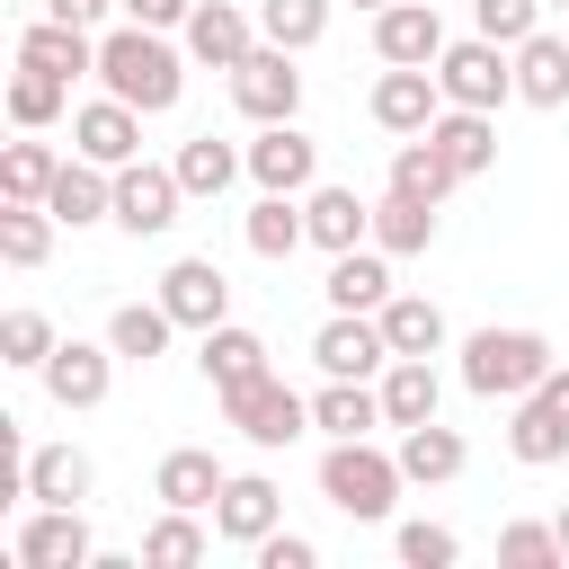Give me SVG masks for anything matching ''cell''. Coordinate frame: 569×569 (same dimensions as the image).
I'll list each match as a JSON object with an SVG mask.
<instances>
[{"label":"cell","mask_w":569,"mask_h":569,"mask_svg":"<svg viewBox=\"0 0 569 569\" xmlns=\"http://www.w3.org/2000/svg\"><path fill=\"white\" fill-rule=\"evenodd\" d=\"M98 80H107V98H124V107H142V116H169L178 107V89H187V62H178V44L160 36V27H107L98 36Z\"/></svg>","instance_id":"6da1fadb"},{"label":"cell","mask_w":569,"mask_h":569,"mask_svg":"<svg viewBox=\"0 0 569 569\" xmlns=\"http://www.w3.org/2000/svg\"><path fill=\"white\" fill-rule=\"evenodd\" d=\"M400 489H409L400 453H382L373 436H329V453H320V498H329L338 516L382 525V516L400 507Z\"/></svg>","instance_id":"7a4b0ae2"},{"label":"cell","mask_w":569,"mask_h":569,"mask_svg":"<svg viewBox=\"0 0 569 569\" xmlns=\"http://www.w3.org/2000/svg\"><path fill=\"white\" fill-rule=\"evenodd\" d=\"M542 373H551L542 329H471L462 338V391H480V400H525Z\"/></svg>","instance_id":"3957f363"},{"label":"cell","mask_w":569,"mask_h":569,"mask_svg":"<svg viewBox=\"0 0 569 569\" xmlns=\"http://www.w3.org/2000/svg\"><path fill=\"white\" fill-rule=\"evenodd\" d=\"M436 89H445V107H489V116H498V107L516 98V53L471 27L462 44L436 53Z\"/></svg>","instance_id":"277c9868"},{"label":"cell","mask_w":569,"mask_h":569,"mask_svg":"<svg viewBox=\"0 0 569 569\" xmlns=\"http://www.w3.org/2000/svg\"><path fill=\"white\" fill-rule=\"evenodd\" d=\"M222 418L249 436V445H293V436H311V400L293 391V382H276V373H258V382H231L222 391Z\"/></svg>","instance_id":"5b68a950"},{"label":"cell","mask_w":569,"mask_h":569,"mask_svg":"<svg viewBox=\"0 0 569 569\" xmlns=\"http://www.w3.org/2000/svg\"><path fill=\"white\" fill-rule=\"evenodd\" d=\"M507 453H516V462H533V471L569 453V373H560V365H551V373H542V382H533V391L516 400V427H507Z\"/></svg>","instance_id":"8992f818"},{"label":"cell","mask_w":569,"mask_h":569,"mask_svg":"<svg viewBox=\"0 0 569 569\" xmlns=\"http://www.w3.org/2000/svg\"><path fill=\"white\" fill-rule=\"evenodd\" d=\"M231 107H240L249 124H293V107H302V71H293V53H284V44H258V53L231 71Z\"/></svg>","instance_id":"52a82bcc"},{"label":"cell","mask_w":569,"mask_h":569,"mask_svg":"<svg viewBox=\"0 0 569 569\" xmlns=\"http://www.w3.org/2000/svg\"><path fill=\"white\" fill-rule=\"evenodd\" d=\"M311 365H320V373H347V382H382L391 338H382V320H373V311H329V320H320V338H311Z\"/></svg>","instance_id":"ba28073f"},{"label":"cell","mask_w":569,"mask_h":569,"mask_svg":"<svg viewBox=\"0 0 569 569\" xmlns=\"http://www.w3.org/2000/svg\"><path fill=\"white\" fill-rule=\"evenodd\" d=\"M436 116H445V89H436V71H427V62H382V80H373V124L409 142V133H427Z\"/></svg>","instance_id":"9c48e42d"},{"label":"cell","mask_w":569,"mask_h":569,"mask_svg":"<svg viewBox=\"0 0 569 569\" xmlns=\"http://www.w3.org/2000/svg\"><path fill=\"white\" fill-rule=\"evenodd\" d=\"M249 178H258L267 196H311V187H320V142H311L302 124H258Z\"/></svg>","instance_id":"30bf717a"},{"label":"cell","mask_w":569,"mask_h":569,"mask_svg":"<svg viewBox=\"0 0 569 569\" xmlns=\"http://www.w3.org/2000/svg\"><path fill=\"white\" fill-rule=\"evenodd\" d=\"M178 204H187L178 169H151V160H124V169H116V222H124L133 240H160V231L178 222Z\"/></svg>","instance_id":"8fae6325"},{"label":"cell","mask_w":569,"mask_h":569,"mask_svg":"<svg viewBox=\"0 0 569 569\" xmlns=\"http://www.w3.org/2000/svg\"><path fill=\"white\" fill-rule=\"evenodd\" d=\"M71 151L98 160V169L142 160V107H124V98H89V107L71 116Z\"/></svg>","instance_id":"7c38bea8"},{"label":"cell","mask_w":569,"mask_h":569,"mask_svg":"<svg viewBox=\"0 0 569 569\" xmlns=\"http://www.w3.org/2000/svg\"><path fill=\"white\" fill-rule=\"evenodd\" d=\"M160 302H169V320L178 329H213V320H231V276L213 267V258H178L169 276H160Z\"/></svg>","instance_id":"4fadbf2b"},{"label":"cell","mask_w":569,"mask_h":569,"mask_svg":"<svg viewBox=\"0 0 569 569\" xmlns=\"http://www.w3.org/2000/svg\"><path fill=\"white\" fill-rule=\"evenodd\" d=\"M276 516H284V489H276L267 471H231L222 498H213V533H222V542H249V551L276 533Z\"/></svg>","instance_id":"5bb4252c"},{"label":"cell","mask_w":569,"mask_h":569,"mask_svg":"<svg viewBox=\"0 0 569 569\" xmlns=\"http://www.w3.org/2000/svg\"><path fill=\"white\" fill-rule=\"evenodd\" d=\"M18 560H27V569H89V560H98L89 516H80V507H36V516L18 525Z\"/></svg>","instance_id":"9a60e30c"},{"label":"cell","mask_w":569,"mask_h":569,"mask_svg":"<svg viewBox=\"0 0 569 569\" xmlns=\"http://www.w3.org/2000/svg\"><path fill=\"white\" fill-rule=\"evenodd\" d=\"M107 382H116V347L62 338V347L44 356V391H53V409H98V400H107Z\"/></svg>","instance_id":"2e32d148"},{"label":"cell","mask_w":569,"mask_h":569,"mask_svg":"<svg viewBox=\"0 0 569 569\" xmlns=\"http://www.w3.org/2000/svg\"><path fill=\"white\" fill-rule=\"evenodd\" d=\"M373 53H382V62H427V71H436V53H445L436 0H391V9H373Z\"/></svg>","instance_id":"e0dca14e"},{"label":"cell","mask_w":569,"mask_h":569,"mask_svg":"<svg viewBox=\"0 0 569 569\" xmlns=\"http://www.w3.org/2000/svg\"><path fill=\"white\" fill-rule=\"evenodd\" d=\"M187 53L213 62V71H240V62L258 53V27H249L231 0H196V18H187Z\"/></svg>","instance_id":"ac0fdd59"},{"label":"cell","mask_w":569,"mask_h":569,"mask_svg":"<svg viewBox=\"0 0 569 569\" xmlns=\"http://www.w3.org/2000/svg\"><path fill=\"white\" fill-rule=\"evenodd\" d=\"M302 222H311V249H365L373 240V204L356 196V187H311L302 196Z\"/></svg>","instance_id":"d6986e66"},{"label":"cell","mask_w":569,"mask_h":569,"mask_svg":"<svg viewBox=\"0 0 569 569\" xmlns=\"http://www.w3.org/2000/svg\"><path fill=\"white\" fill-rule=\"evenodd\" d=\"M320 293H329V311H382L391 302V249H338Z\"/></svg>","instance_id":"ffe728a7"},{"label":"cell","mask_w":569,"mask_h":569,"mask_svg":"<svg viewBox=\"0 0 569 569\" xmlns=\"http://www.w3.org/2000/svg\"><path fill=\"white\" fill-rule=\"evenodd\" d=\"M18 62L53 71V80H80V71H98V27H62V18H36V27L18 36Z\"/></svg>","instance_id":"44dd1931"},{"label":"cell","mask_w":569,"mask_h":569,"mask_svg":"<svg viewBox=\"0 0 569 569\" xmlns=\"http://www.w3.org/2000/svg\"><path fill=\"white\" fill-rule=\"evenodd\" d=\"M44 213L53 222H116V169H98V160H62V178H53V196H44Z\"/></svg>","instance_id":"7402d4cb"},{"label":"cell","mask_w":569,"mask_h":569,"mask_svg":"<svg viewBox=\"0 0 569 569\" xmlns=\"http://www.w3.org/2000/svg\"><path fill=\"white\" fill-rule=\"evenodd\" d=\"M222 480H231V471H222L204 445H178V453H160V471H151V498H160V507H196V516H204V507L222 498Z\"/></svg>","instance_id":"603a6c76"},{"label":"cell","mask_w":569,"mask_h":569,"mask_svg":"<svg viewBox=\"0 0 569 569\" xmlns=\"http://www.w3.org/2000/svg\"><path fill=\"white\" fill-rule=\"evenodd\" d=\"M427 142H436L462 178H480V169L498 160V116H489V107H445V116L427 124Z\"/></svg>","instance_id":"cb8c5ba5"},{"label":"cell","mask_w":569,"mask_h":569,"mask_svg":"<svg viewBox=\"0 0 569 569\" xmlns=\"http://www.w3.org/2000/svg\"><path fill=\"white\" fill-rule=\"evenodd\" d=\"M196 365H204V382H213V391L258 382V373H267V338H258V329H240V320H213V329H204V347H196Z\"/></svg>","instance_id":"d4e9b609"},{"label":"cell","mask_w":569,"mask_h":569,"mask_svg":"<svg viewBox=\"0 0 569 569\" xmlns=\"http://www.w3.org/2000/svg\"><path fill=\"white\" fill-rule=\"evenodd\" d=\"M436 400H445L436 356H391V365H382V418H391V427H427Z\"/></svg>","instance_id":"484cf974"},{"label":"cell","mask_w":569,"mask_h":569,"mask_svg":"<svg viewBox=\"0 0 569 569\" xmlns=\"http://www.w3.org/2000/svg\"><path fill=\"white\" fill-rule=\"evenodd\" d=\"M311 427H320V436H373V427H391V418H382V382H347V373H329L320 400H311Z\"/></svg>","instance_id":"4316f807"},{"label":"cell","mask_w":569,"mask_h":569,"mask_svg":"<svg viewBox=\"0 0 569 569\" xmlns=\"http://www.w3.org/2000/svg\"><path fill=\"white\" fill-rule=\"evenodd\" d=\"M516 98H525V107H569V44H560L551 27H533V36L516 44Z\"/></svg>","instance_id":"83f0119b"},{"label":"cell","mask_w":569,"mask_h":569,"mask_svg":"<svg viewBox=\"0 0 569 569\" xmlns=\"http://www.w3.org/2000/svg\"><path fill=\"white\" fill-rule=\"evenodd\" d=\"M89 480H98V471H89L80 445H36V453H27V498H36V507H80Z\"/></svg>","instance_id":"f1b7e54d"},{"label":"cell","mask_w":569,"mask_h":569,"mask_svg":"<svg viewBox=\"0 0 569 569\" xmlns=\"http://www.w3.org/2000/svg\"><path fill=\"white\" fill-rule=\"evenodd\" d=\"M169 338H178V320H169V302L151 293V302H124L116 320H107V347L124 356V365H151V356H169Z\"/></svg>","instance_id":"f546056e"},{"label":"cell","mask_w":569,"mask_h":569,"mask_svg":"<svg viewBox=\"0 0 569 569\" xmlns=\"http://www.w3.org/2000/svg\"><path fill=\"white\" fill-rule=\"evenodd\" d=\"M462 462H471V445H462L453 427H436V418H427V427H400V471H409L418 489H436V480H453Z\"/></svg>","instance_id":"4dcf8cb0"},{"label":"cell","mask_w":569,"mask_h":569,"mask_svg":"<svg viewBox=\"0 0 569 569\" xmlns=\"http://www.w3.org/2000/svg\"><path fill=\"white\" fill-rule=\"evenodd\" d=\"M169 169H178V187H187V196H222V187L249 169V151H231V142H213V133H187Z\"/></svg>","instance_id":"1f68e13d"},{"label":"cell","mask_w":569,"mask_h":569,"mask_svg":"<svg viewBox=\"0 0 569 569\" xmlns=\"http://www.w3.org/2000/svg\"><path fill=\"white\" fill-rule=\"evenodd\" d=\"M391 187H400V196H427V204H445V196L462 187V169H453V160H445L427 133H409V142L391 151Z\"/></svg>","instance_id":"d6a6232c"},{"label":"cell","mask_w":569,"mask_h":569,"mask_svg":"<svg viewBox=\"0 0 569 569\" xmlns=\"http://www.w3.org/2000/svg\"><path fill=\"white\" fill-rule=\"evenodd\" d=\"M240 240H249L258 258H293V249L311 240V222H302V204H293V196H267V187H258V204H249Z\"/></svg>","instance_id":"836d02e7"},{"label":"cell","mask_w":569,"mask_h":569,"mask_svg":"<svg viewBox=\"0 0 569 569\" xmlns=\"http://www.w3.org/2000/svg\"><path fill=\"white\" fill-rule=\"evenodd\" d=\"M427 240H436V204H427V196H400V187H391V196L373 204V249H391V258H418Z\"/></svg>","instance_id":"e575fe53"},{"label":"cell","mask_w":569,"mask_h":569,"mask_svg":"<svg viewBox=\"0 0 569 569\" xmlns=\"http://www.w3.org/2000/svg\"><path fill=\"white\" fill-rule=\"evenodd\" d=\"M373 320H382L391 356H436V347H445V311H436L427 293H391V302H382Z\"/></svg>","instance_id":"d590c367"},{"label":"cell","mask_w":569,"mask_h":569,"mask_svg":"<svg viewBox=\"0 0 569 569\" xmlns=\"http://www.w3.org/2000/svg\"><path fill=\"white\" fill-rule=\"evenodd\" d=\"M53 178H62L53 142H9V151H0V204H44Z\"/></svg>","instance_id":"8d00e7d4"},{"label":"cell","mask_w":569,"mask_h":569,"mask_svg":"<svg viewBox=\"0 0 569 569\" xmlns=\"http://www.w3.org/2000/svg\"><path fill=\"white\" fill-rule=\"evenodd\" d=\"M258 36L284 53H311L329 36V0H258Z\"/></svg>","instance_id":"74e56055"},{"label":"cell","mask_w":569,"mask_h":569,"mask_svg":"<svg viewBox=\"0 0 569 569\" xmlns=\"http://www.w3.org/2000/svg\"><path fill=\"white\" fill-rule=\"evenodd\" d=\"M62 98H71V80H53V71L18 62V80H9V124H18V133H44V124L62 116Z\"/></svg>","instance_id":"f35d334b"},{"label":"cell","mask_w":569,"mask_h":569,"mask_svg":"<svg viewBox=\"0 0 569 569\" xmlns=\"http://www.w3.org/2000/svg\"><path fill=\"white\" fill-rule=\"evenodd\" d=\"M204 551H213V542H204L196 507H169V516H160V525L142 533V560H151V569H196Z\"/></svg>","instance_id":"ab89813d"},{"label":"cell","mask_w":569,"mask_h":569,"mask_svg":"<svg viewBox=\"0 0 569 569\" xmlns=\"http://www.w3.org/2000/svg\"><path fill=\"white\" fill-rule=\"evenodd\" d=\"M53 249V213L44 204H0V258L9 267H44Z\"/></svg>","instance_id":"60d3db41"},{"label":"cell","mask_w":569,"mask_h":569,"mask_svg":"<svg viewBox=\"0 0 569 569\" xmlns=\"http://www.w3.org/2000/svg\"><path fill=\"white\" fill-rule=\"evenodd\" d=\"M62 338H53V320L44 311H9L0 320V365H27V373H44V356H53Z\"/></svg>","instance_id":"b9f144b4"},{"label":"cell","mask_w":569,"mask_h":569,"mask_svg":"<svg viewBox=\"0 0 569 569\" xmlns=\"http://www.w3.org/2000/svg\"><path fill=\"white\" fill-rule=\"evenodd\" d=\"M498 560L507 569H560L569 551H560V525H507L498 533Z\"/></svg>","instance_id":"7bdbcfd3"},{"label":"cell","mask_w":569,"mask_h":569,"mask_svg":"<svg viewBox=\"0 0 569 569\" xmlns=\"http://www.w3.org/2000/svg\"><path fill=\"white\" fill-rule=\"evenodd\" d=\"M471 27H480L489 44H525V36L542 27V0H471Z\"/></svg>","instance_id":"ee69618b"},{"label":"cell","mask_w":569,"mask_h":569,"mask_svg":"<svg viewBox=\"0 0 569 569\" xmlns=\"http://www.w3.org/2000/svg\"><path fill=\"white\" fill-rule=\"evenodd\" d=\"M400 560H409V569H453V560H462V533L418 516V525H400Z\"/></svg>","instance_id":"f6af8a7d"},{"label":"cell","mask_w":569,"mask_h":569,"mask_svg":"<svg viewBox=\"0 0 569 569\" xmlns=\"http://www.w3.org/2000/svg\"><path fill=\"white\" fill-rule=\"evenodd\" d=\"M311 560H320V551H311L302 533H284V525H276V533L258 542V569H311Z\"/></svg>","instance_id":"bcb514c9"},{"label":"cell","mask_w":569,"mask_h":569,"mask_svg":"<svg viewBox=\"0 0 569 569\" xmlns=\"http://www.w3.org/2000/svg\"><path fill=\"white\" fill-rule=\"evenodd\" d=\"M116 9H124V18H133V27H160V36H169V27H187V18H196V0H116Z\"/></svg>","instance_id":"7dc6e473"},{"label":"cell","mask_w":569,"mask_h":569,"mask_svg":"<svg viewBox=\"0 0 569 569\" xmlns=\"http://www.w3.org/2000/svg\"><path fill=\"white\" fill-rule=\"evenodd\" d=\"M116 0H44V18H62V27H98Z\"/></svg>","instance_id":"c3c4849f"},{"label":"cell","mask_w":569,"mask_h":569,"mask_svg":"<svg viewBox=\"0 0 569 569\" xmlns=\"http://www.w3.org/2000/svg\"><path fill=\"white\" fill-rule=\"evenodd\" d=\"M551 525H560V551H569V507H560V516H551Z\"/></svg>","instance_id":"681fc988"},{"label":"cell","mask_w":569,"mask_h":569,"mask_svg":"<svg viewBox=\"0 0 569 569\" xmlns=\"http://www.w3.org/2000/svg\"><path fill=\"white\" fill-rule=\"evenodd\" d=\"M356 9H391V0H356Z\"/></svg>","instance_id":"f907efd6"},{"label":"cell","mask_w":569,"mask_h":569,"mask_svg":"<svg viewBox=\"0 0 569 569\" xmlns=\"http://www.w3.org/2000/svg\"><path fill=\"white\" fill-rule=\"evenodd\" d=\"M551 9H569V0H551Z\"/></svg>","instance_id":"816d5d0a"}]
</instances>
